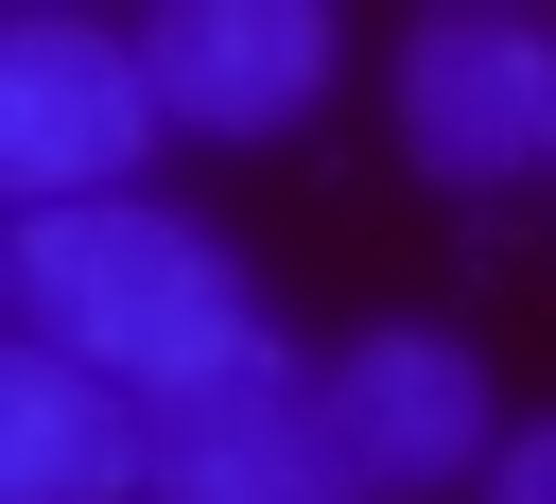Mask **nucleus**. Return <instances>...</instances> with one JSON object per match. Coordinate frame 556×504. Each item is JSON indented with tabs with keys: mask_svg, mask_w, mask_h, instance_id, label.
<instances>
[{
	"mask_svg": "<svg viewBox=\"0 0 556 504\" xmlns=\"http://www.w3.org/2000/svg\"><path fill=\"white\" fill-rule=\"evenodd\" d=\"M400 156L434 191H521L556 174V17L504 0H434L400 35Z\"/></svg>",
	"mask_w": 556,
	"mask_h": 504,
	"instance_id": "obj_3",
	"label": "nucleus"
},
{
	"mask_svg": "<svg viewBox=\"0 0 556 504\" xmlns=\"http://www.w3.org/2000/svg\"><path fill=\"white\" fill-rule=\"evenodd\" d=\"M139 504H365V469L330 434V382L295 348H261V365H226L208 400L156 417V487Z\"/></svg>",
	"mask_w": 556,
	"mask_h": 504,
	"instance_id": "obj_5",
	"label": "nucleus"
},
{
	"mask_svg": "<svg viewBox=\"0 0 556 504\" xmlns=\"http://www.w3.org/2000/svg\"><path fill=\"white\" fill-rule=\"evenodd\" d=\"M313 382H330V434H348L365 504H434V487H486V469H504V434H521L469 330H348Z\"/></svg>",
	"mask_w": 556,
	"mask_h": 504,
	"instance_id": "obj_4",
	"label": "nucleus"
},
{
	"mask_svg": "<svg viewBox=\"0 0 556 504\" xmlns=\"http://www.w3.org/2000/svg\"><path fill=\"white\" fill-rule=\"evenodd\" d=\"M156 139H174V104H156V52L122 17L35 0L0 35V191L17 209H122Z\"/></svg>",
	"mask_w": 556,
	"mask_h": 504,
	"instance_id": "obj_2",
	"label": "nucleus"
},
{
	"mask_svg": "<svg viewBox=\"0 0 556 504\" xmlns=\"http://www.w3.org/2000/svg\"><path fill=\"white\" fill-rule=\"evenodd\" d=\"M0 295H17V348H70V365H104V382L156 400V417L278 348L243 243L191 226V209H156V191H122V209H17Z\"/></svg>",
	"mask_w": 556,
	"mask_h": 504,
	"instance_id": "obj_1",
	"label": "nucleus"
},
{
	"mask_svg": "<svg viewBox=\"0 0 556 504\" xmlns=\"http://www.w3.org/2000/svg\"><path fill=\"white\" fill-rule=\"evenodd\" d=\"M139 52H156V104L191 139H278V122L330 104V52L348 35H330V0H156Z\"/></svg>",
	"mask_w": 556,
	"mask_h": 504,
	"instance_id": "obj_6",
	"label": "nucleus"
},
{
	"mask_svg": "<svg viewBox=\"0 0 556 504\" xmlns=\"http://www.w3.org/2000/svg\"><path fill=\"white\" fill-rule=\"evenodd\" d=\"M469 504H556V417H521V434H504V469H486Z\"/></svg>",
	"mask_w": 556,
	"mask_h": 504,
	"instance_id": "obj_8",
	"label": "nucleus"
},
{
	"mask_svg": "<svg viewBox=\"0 0 556 504\" xmlns=\"http://www.w3.org/2000/svg\"><path fill=\"white\" fill-rule=\"evenodd\" d=\"M156 487V400H122L70 348H0V504H139Z\"/></svg>",
	"mask_w": 556,
	"mask_h": 504,
	"instance_id": "obj_7",
	"label": "nucleus"
}]
</instances>
